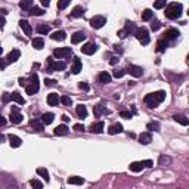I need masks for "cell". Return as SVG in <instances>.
<instances>
[{
    "label": "cell",
    "mask_w": 189,
    "mask_h": 189,
    "mask_svg": "<svg viewBox=\"0 0 189 189\" xmlns=\"http://www.w3.org/2000/svg\"><path fill=\"white\" fill-rule=\"evenodd\" d=\"M182 10H183L182 3L174 2V3H170V5L165 8V12H164V13H165V17L168 18V19H177V18H180Z\"/></svg>",
    "instance_id": "cell-1"
},
{
    "label": "cell",
    "mask_w": 189,
    "mask_h": 189,
    "mask_svg": "<svg viewBox=\"0 0 189 189\" xmlns=\"http://www.w3.org/2000/svg\"><path fill=\"white\" fill-rule=\"evenodd\" d=\"M40 89V84H39V77L36 74H31L30 77V83L25 86V92H27V95H36L37 92Z\"/></svg>",
    "instance_id": "cell-2"
},
{
    "label": "cell",
    "mask_w": 189,
    "mask_h": 189,
    "mask_svg": "<svg viewBox=\"0 0 189 189\" xmlns=\"http://www.w3.org/2000/svg\"><path fill=\"white\" fill-rule=\"evenodd\" d=\"M47 73H53V71H64L65 70V62H61V61H53L52 58H47Z\"/></svg>",
    "instance_id": "cell-3"
},
{
    "label": "cell",
    "mask_w": 189,
    "mask_h": 189,
    "mask_svg": "<svg viewBox=\"0 0 189 189\" xmlns=\"http://www.w3.org/2000/svg\"><path fill=\"white\" fill-rule=\"evenodd\" d=\"M134 36H136V39L143 44V46H146L149 44V41H151V37H149L148 34V30L146 28H143V27H140V28H136V31H134Z\"/></svg>",
    "instance_id": "cell-4"
},
{
    "label": "cell",
    "mask_w": 189,
    "mask_h": 189,
    "mask_svg": "<svg viewBox=\"0 0 189 189\" xmlns=\"http://www.w3.org/2000/svg\"><path fill=\"white\" fill-rule=\"evenodd\" d=\"M152 164H154V163H152L151 160H145V161H134V163H132L129 167H130V172L139 173V172H142L145 167H152Z\"/></svg>",
    "instance_id": "cell-5"
},
{
    "label": "cell",
    "mask_w": 189,
    "mask_h": 189,
    "mask_svg": "<svg viewBox=\"0 0 189 189\" xmlns=\"http://www.w3.org/2000/svg\"><path fill=\"white\" fill-rule=\"evenodd\" d=\"M134 31H136V25H134V22H132V21H127L123 30H120V31H118V36H120L121 39H124V37L130 36L132 33L134 34Z\"/></svg>",
    "instance_id": "cell-6"
},
{
    "label": "cell",
    "mask_w": 189,
    "mask_h": 189,
    "mask_svg": "<svg viewBox=\"0 0 189 189\" xmlns=\"http://www.w3.org/2000/svg\"><path fill=\"white\" fill-rule=\"evenodd\" d=\"M107 24V18L102 17V15H96V17H93L90 19V25L92 28H95V30H99V28H102L104 25Z\"/></svg>",
    "instance_id": "cell-7"
},
{
    "label": "cell",
    "mask_w": 189,
    "mask_h": 189,
    "mask_svg": "<svg viewBox=\"0 0 189 189\" xmlns=\"http://www.w3.org/2000/svg\"><path fill=\"white\" fill-rule=\"evenodd\" d=\"M9 118H10V121H12L13 124H19L21 121H22L24 117H22V114L19 112V108L12 107V111H10V117H9Z\"/></svg>",
    "instance_id": "cell-8"
},
{
    "label": "cell",
    "mask_w": 189,
    "mask_h": 189,
    "mask_svg": "<svg viewBox=\"0 0 189 189\" xmlns=\"http://www.w3.org/2000/svg\"><path fill=\"white\" fill-rule=\"evenodd\" d=\"M179 36H180V33H179V31H177L176 28H170V30H167V31L164 33V37H163V39H164V40L168 43V41L176 40V39H177Z\"/></svg>",
    "instance_id": "cell-9"
},
{
    "label": "cell",
    "mask_w": 189,
    "mask_h": 189,
    "mask_svg": "<svg viewBox=\"0 0 189 189\" xmlns=\"http://www.w3.org/2000/svg\"><path fill=\"white\" fill-rule=\"evenodd\" d=\"M73 53V49L71 47H59V49H55V52H53V55L56 58H65V56H70Z\"/></svg>",
    "instance_id": "cell-10"
},
{
    "label": "cell",
    "mask_w": 189,
    "mask_h": 189,
    "mask_svg": "<svg viewBox=\"0 0 189 189\" xmlns=\"http://www.w3.org/2000/svg\"><path fill=\"white\" fill-rule=\"evenodd\" d=\"M145 104H146L149 108H157L158 105H160V102L157 100V98H155V95H154V93H149V95H146V96H145Z\"/></svg>",
    "instance_id": "cell-11"
},
{
    "label": "cell",
    "mask_w": 189,
    "mask_h": 189,
    "mask_svg": "<svg viewBox=\"0 0 189 189\" xmlns=\"http://www.w3.org/2000/svg\"><path fill=\"white\" fill-rule=\"evenodd\" d=\"M96 50H98V46H96L95 43H86L81 47V52L84 55H93Z\"/></svg>",
    "instance_id": "cell-12"
},
{
    "label": "cell",
    "mask_w": 189,
    "mask_h": 189,
    "mask_svg": "<svg viewBox=\"0 0 189 189\" xmlns=\"http://www.w3.org/2000/svg\"><path fill=\"white\" fill-rule=\"evenodd\" d=\"M8 139H9V145H10L12 148H19L21 143H22V139H21L19 136H17V134H9Z\"/></svg>",
    "instance_id": "cell-13"
},
{
    "label": "cell",
    "mask_w": 189,
    "mask_h": 189,
    "mask_svg": "<svg viewBox=\"0 0 189 189\" xmlns=\"http://www.w3.org/2000/svg\"><path fill=\"white\" fill-rule=\"evenodd\" d=\"M104 127H105V123H104V121H98V123L90 124L89 130H90L92 133H96V134H99V133L104 132Z\"/></svg>",
    "instance_id": "cell-14"
},
{
    "label": "cell",
    "mask_w": 189,
    "mask_h": 189,
    "mask_svg": "<svg viewBox=\"0 0 189 189\" xmlns=\"http://www.w3.org/2000/svg\"><path fill=\"white\" fill-rule=\"evenodd\" d=\"M19 27L22 28V31H24L27 36H31V34H33V27L30 25V22H28L27 19H21V21H19Z\"/></svg>",
    "instance_id": "cell-15"
},
{
    "label": "cell",
    "mask_w": 189,
    "mask_h": 189,
    "mask_svg": "<svg viewBox=\"0 0 189 189\" xmlns=\"http://www.w3.org/2000/svg\"><path fill=\"white\" fill-rule=\"evenodd\" d=\"M139 142L142 143V145H149V143L152 142V134H151V132H143V133H140Z\"/></svg>",
    "instance_id": "cell-16"
},
{
    "label": "cell",
    "mask_w": 189,
    "mask_h": 189,
    "mask_svg": "<svg viewBox=\"0 0 189 189\" xmlns=\"http://www.w3.org/2000/svg\"><path fill=\"white\" fill-rule=\"evenodd\" d=\"M129 73H130V75H133V77H142L143 68H142V66H138V65H130L129 66Z\"/></svg>",
    "instance_id": "cell-17"
},
{
    "label": "cell",
    "mask_w": 189,
    "mask_h": 189,
    "mask_svg": "<svg viewBox=\"0 0 189 189\" xmlns=\"http://www.w3.org/2000/svg\"><path fill=\"white\" fill-rule=\"evenodd\" d=\"M30 126H31V127H34L37 132H43L46 124L41 121V118H40V120H37V118H36V120H31V121H30Z\"/></svg>",
    "instance_id": "cell-18"
},
{
    "label": "cell",
    "mask_w": 189,
    "mask_h": 189,
    "mask_svg": "<svg viewBox=\"0 0 189 189\" xmlns=\"http://www.w3.org/2000/svg\"><path fill=\"white\" fill-rule=\"evenodd\" d=\"M19 56H21V52L18 49H13V50H10L8 53V56H6V59H8L9 62H17L18 59H19Z\"/></svg>",
    "instance_id": "cell-19"
},
{
    "label": "cell",
    "mask_w": 189,
    "mask_h": 189,
    "mask_svg": "<svg viewBox=\"0 0 189 189\" xmlns=\"http://www.w3.org/2000/svg\"><path fill=\"white\" fill-rule=\"evenodd\" d=\"M81 61L78 59V58H74V62H73V66H71V73L73 74H78L80 71H81Z\"/></svg>",
    "instance_id": "cell-20"
},
{
    "label": "cell",
    "mask_w": 189,
    "mask_h": 189,
    "mask_svg": "<svg viewBox=\"0 0 189 189\" xmlns=\"http://www.w3.org/2000/svg\"><path fill=\"white\" fill-rule=\"evenodd\" d=\"M98 81L100 83V84H107V83H109L111 81V74H109L108 71H102L98 77Z\"/></svg>",
    "instance_id": "cell-21"
},
{
    "label": "cell",
    "mask_w": 189,
    "mask_h": 189,
    "mask_svg": "<svg viewBox=\"0 0 189 189\" xmlns=\"http://www.w3.org/2000/svg\"><path fill=\"white\" fill-rule=\"evenodd\" d=\"M93 114H95V117H100L102 114H109V111L104 105H96V107L93 108Z\"/></svg>",
    "instance_id": "cell-22"
},
{
    "label": "cell",
    "mask_w": 189,
    "mask_h": 189,
    "mask_svg": "<svg viewBox=\"0 0 189 189\" xmlns=\"http://www.w3.org/2000/svg\"><path fill=\"white\" fill-rule=\"evenodd\" d=\"M123 132V126L120 123H115V124H112V126H109V129H108V133L109 134H117V133H121Z\"/></svg>",
    "instance_id": "cell-23"
},
{
    "label": "cell",
    "mask_w": 189,
    "mask_h": 189,
    "mask_svg": "<svg viewBox=\"0 0 189 189\" xmlns=\"http://www.w3.org/2000/svg\"><path fill=\"white\" fill-rule=\"evenodd\" d=\"M84 15V9L81 6H75L73 10H71V13H70V18H81Z\"/></svg>",
    "instance_id": "cell-24"
},
{
    "label": "cell",
    "mask_w": 189,
    "mask_h": 189,
    "mask_svg": "<svg viewBox=\"0 0 189 189\" xmlns=\"http://www.w3.org/2000/svg\"><path fill=\"white\" fill-rule=\"evenodd\" d=\"M47 104H49L50 107H56L58 104H59V95H56V93L47 95Z\"/></svg>",
    "instance_id": "cell-25"
},
{
    "label": "cell",
    "mask_w": 189,
    "mask_h": 189,
    "mask_svg": "<svg viewBox=\"0 0 189 189\" xmlns=\"http://www.w3.org/2000/svg\"><path fill=\"white\" fill-rule=\"evenodd\" d=\"M53 133H55L56 136H65V134H68V126L61 124V126H58L56 129L53 130Z\"/></svg>",
    "instance_id": "cell-26"
},
{
    "label": "cell",
    "mask_w": 189,
    "mask_h": 189,
    "mask_svg": "<svg viewBox=\"0 0 189 189\" xmlns=\"http://www.w3.org/2000/svg\"><path fill=\"white\" fill-rule=\"evenodd\" d=\"M75 112H77V115H78L80 118H86V117H87V108L84 107L83 104H80V105L75 107Z\"/></svg>",
    "instance_id": "cell-27"
},
{
    "label": "cell",
    "mask_w": 189,
    "mask_h": 189,
    "mask_svg": "<svg viewBox=\"0 0 189 189\" xmlns=\"http://www.w3.org/2000/svg\"><path fill=\"white\" fill-rule=\"evenodd\" d=\"M84 39H86V34L83 33V31H77V33L73 34V37H71V41H73L74 44H77V43L83 41Z\"/></svg>",
    "instance_id": "cell-28"
},
{
    "label": "cell",
    "mask_w": 189,
    "mask_h": 189,
    "mask_svg": "<svg viewBox=\"0 0 189 189\" xmlns=\"http://www.w3.org/2000/svg\"><path fill=\"white\" fill-rule=\"evenodd\" d=\"M31 44H33V47H34V49L41 50L43 47H44V40H43L41 37H36V39H33Z\"/></svg>",
    "instance_id": "cell-29"
},
{
    "label": "cell",
    "mask_w": 189,
    "mask_h": 189,
    "mask_svg": "<svg viewBox=\"0 0 189 189\" xmlns=\"http://www.w3.org/2000/svg\"><path fill=\"white\" fill-rule=\"evenodd\" d=\"M50 37H52L53 40H56V41H64L66 39V33L65 31H62V30H61V31H55Z\"/></svg>",
    "instance_id": "cell-30"
},
{
    "label": "cell",
    "mask_w": 189,
    "mask_h": 189,
    "mask_svg": "<svg viewBox=\"0 0 189 189\" xmlns=\"http://www.w3.org/2000/svg\"><path fill=\"white\" fill-rule=\"evenodd\" d=\"M53 120H55V115L52 114V112H46V114L41 115V121L46 124V126L52 124V123H53Z\"/></svg>",
    "instance_id": "cell-31"
},
{
    "label": "cell",
    "mask_w": 189,
    "mask_h": 189,
    "mask_svg": "<svg viewBox=\"0 0 189 189\" xmlns=\"http://www.w3.org/2000/svg\"><path fill=\"white\" fill-rule=\"evenodd\" d=\"M10 100L17 102V104H19V105H24L25 104V99L19 95V92H13V93L10 95Z\"/></svg>",
    "instance_id": "cell-32"
},
{
    "label": "cell",
    "mask_w": 189,
    "mask_h": 189,
    "mask_svg": "<svg viewBox=\"0 0 189 189\" xmlns=\"http://www.w3.org/2000/svg\"><path fill=\"white\" fill-rule=\"evenodd\" d=\"M173 118H174V121H177V123L182 124V126H188V124H189V120L185 117V115H182V114L173 115Z\"/></svg>",
    "instance_id": "cell-33"
},
{
    "label": "cell",
    "mask_w": 189,
    "mask_h": 189,
    "mask_svg": "<svg viewBox=\"0 0 189 189\" xmlns=\"http://www.w3.org/2000/svg\"><path fill=\"white\" fill-rule=\"evenodd\" d=\"M158 164L161 165V167H167V165L172 164V158L167 155H161L158 158Z\"/></svg>",
    "instance_id": "cell-34"
},
{
    "label": "cell",
    "mask_w": 189,
    "mask_h": 189,
    "mask_svg": "<svg viewBox=\"0 0 189 189\" xmlns=\"http://www.w3.org/2000/svg\"><path fill=\"white\" fill-rule=\"evenodd\" d=\"M28 13L31 15V17H41L43 13H44V10L41 8H37V6H33L31 9H28Z\"/></svg>",
    "instance_id": "cell-35"
},
{
    "label": "cell",
    "mask_w": 189,
    "mask_h": 189,
    "mask_svg": "<svg viewBox=\"0 0 189 189\" xmlns=\"http://www.w3.org/2000/svg\"><path fill=\"white\" fill-rule=\"evenodd\" d=\"M37 33L39 34H49L50 33V27L47 24H40V25H37Z\"/></svg>",
    "instance_id": "cell-36"
},
{
    "label": "cell",
    "mask_w": 189,
    "mask_h": 189,
    "mask_svg": "<svg viewBox=\"0 0 189 189\" xmlns=\"http://www.w3.org/2000/svg\"><path fill=\"white\" fill-rule=\"evenodd\" d=\"M152 17H154V12L151 10V9H145L143 12H142V21H151L152 19Z\"/></svg>",
    "instance_id": "cell-37"
},
{
    "label": "cell",
    "mask_w": 189,
    "mask_h": 189,
    "mask_svg": "<svg viewBox=\"0 0 189 189\" xmlns=\"http://www.w3.org/2000/svg\"><path fill=\"white\" fill-rule=\"evenodd\" d=\"M66 182H68L70 185H83V183H84V179H83V177H78V176H73V177H70Z\"/></svg>",
    "instance_id": "cell-38"
},
{
    "label": "cell",
    "mask_w": 189,
    "mask_h": 189,
    "mask_svg": "<svg viewBox=\"0 0 189 189\" xmlns=\"http://www.w3.org/2000/svg\"><path fill=\"white\" fill-rule=\"evenodd\" d=\"M146 129L151 132H160V123L158 121H151L146 124Z\"/></svg>",
    "instance_id": "cell-39"
},
{
    "label": "cell",
    "mask_w": 189,
    "mask_h": 189,
    "mask_svg": "<svg viewBox=\"0 0 189 189\" xmlns=\"http://www.w3.org/2000/svg\"><path fill=\"white\" fill-rule=\"evenodd\" d=\"M37 174H39V176H41V177H43L46 182H49V172H47L46 168H43V167L37 168Z\"/></svg>",
    "instance_id": "cell-40"
},
{
    "label": "cell",
    "mask_w": 189,
    "mask_h": 189,
    "mask_svg": "<svg viewBox=\"0 0 189 189\" xmlns=\"http://www.w3.org/2000/svg\"><path fill=\"white\" fill-rule=\"evenodd\" d=\"M19 8L21 9H31L33 8V0H21V2H19Z\"/></svg>",
    "instance_id": "cell-41"
},
{
    "label": "cell",
    "mask_w": 189,
    "mask_h": 189,
    "mask_svg": "<svg viewBox=\"0 0 189 189\" xmlns=\"http://www.w3.org/2000/svg\"><path fill=\"white\" fill-rule=\"evenodd\" d=\"M165 49H167V41H165L164 39L157 43V50H158V52H164Z\"/></svg>",
    "instance_id": "cell-42"
},
{
    "label": "cell",
    "mask_w": 189,
    "mask_h": 189,
    "mask_svg": "<svg viewBox=\"0 0 189 189\" xmlns=\"http://www.w3.org/2000/svg\"><path fill=\"white\" fill-rule=\"evenodd\" d=\"M154 95H155L157 100H158L160 104H161V102H163V100L165 99V92H164V90H158V92H155Z\"/></svg>",
    "instance_id": "cell-43"
},
{
    "label": "cell",
    "mask_w": 189,
    "mask_h": 189,
    "mask_svg": "<svg viewBox=\"0 0 189 189\" xmlns=\"http://www.w3.org/2000/svg\"><path fill=\"white\" fill-rule=\"evenodd\" d=\"M70 2H71V0H59V2H58V9L64 10V9L70 5Z\"/></svg>",
    "instance_id": "cell-44"
},
{
    "label": "cell",
    "mask_w": 189,
    "mask_h": 189,
    "mask_svg": "<svg viewBox=\"0 0 189 189\" xmlns=\"http://www.w3.org/2000/svg\"><path fill=\"white\" fill-rule=\"evenodd\" d=\"M61 102H62L65 107H71V104H73V99L70 98V96H62V98H61Z\"/></svg>",
    "instance_id": "cell-45"
},
{
    "label": "cell",
    "mask_w": 189,
    "mask_h": 189,
    "mask_svg": "<svg viewBox=\"0 0 189 189\" xmlns=\"http://www.w3.org/2000/svg\"><path fill=\"white\" fill-rule=\"evenodd\" d=\"M30 185H31L33 188H39V189L43 188V183H41L40 180H37V179H33V180H30Z\"/></svg>",
    "instance_id": "cell-46"
},
{
    "label": "cell",
    "mask_w": 189,
    "mask_h": 189,
    "mask_svg": "<svg viewBox=\"0 0 189 189\" xmlns=\"http://www.w3.org/2000/svg\"><path fill=\"white\" fill-rule=\"evenodd\" d=\"M154 8H155V9H163V8H165V0H157L155 3H154Z\"/></svg>",
    "instance_id": "cell-47"
},
{
    "label": "cell",
    "mask_w": 189,
    "mask_h": 189,
    "mask_svg": "<svg viewBox=\"0 0 189 189\" xmlns=\"http://www.w3.org/2000/svg\"><path fill=\"white\" fill-rule=\"evenodd\" d=\"M133 114H134V112H130V111H126V109L120 112V115H121L123 118H127V120H130V118H132V117H133Z\"/></svg>",
    "instance_id": "cell-48"
},
{
    "label": "cell",
    "mask_w": 189,
    "mask_h": 189,
    "mask_svg": "<svg viewBox=\"0 0 189 189\" xmlns=\"http://www.w3.org/2000/svg\"><path fill=\"white\" fill-rule=\"evenodd\" d=\"M73 129H74L75 132H84V130H86V129H84V126H83V124H80V123L74 124V126H73Z\"/></svg>",
    "instance_id": "cell-49"
},
{
    "label": "cell",
    "mask_w": 189,
    "mask_h": 189,
    "mask_svg": "<svg viewBox=\"0 0 189 189\" xmlns=\"http://www.w3.org/2000/svg\"><path fill=\"white\" fill-rule=\"evenodd\" d=\"M160 27H161V22H160V21H154V22L151 24V28H152V31H157V30H160Z\"/></svg>",
    "instance_id": "cell-50"
},
{
    "label": "cell",
    "mask_w": 189,
    "mask_h": 189,
    "mask_svg": "<svg viewBox=\"0 0 189 189\" xmlns=\"http://www.w3.org/2000/svg\"><path fill=\"white\" fill-rule=\"evenodd\" d=\"M124 74H126V71H124V70H117V71H114V77H115V78H121Z\"/></svg>",
    "instance_id": "cell-51"
},
{
    "label": "cell",
    "mask_w": 189,
    "mask_h": 189,
    "mask_svg": "<svg viewBox=\"0 0 189 189\" xmlns=\"http://www.w3.org/2000/svg\"><path fill=\"white\" fill-rule=\"evenodd\" d=\"M44 84H46V86H55V84H56V80H52V78H46V80H44Z\"/></svg>",
    "instance_id": "cell-52"
},
{
    "label": "cell",
    "mask_w": 189,
    "mask_h": 189,
    "mask_svg": "<svg viewBox=\"0 0 189 189\" xmlns=\"http://www.w3.org/2000/svg\"><path fill=\"white\" fill-rule=\"evenodd\" d=\"M78 87H80V89H81V90H89V84H87V83H80V84H78Z\"/></svg>",
    "instance_id": "cell-53"
},
{
    "label": "cell",
    "mask_w": 189,
    "mask_h": 189,
    "mask_svg": "<svg viewBox=\"0 0 189 189\" xmlns=\"http://www.w3.org/2000/svg\"><path fill=\"white\" fill-rule=\"evenodd\" d=\"M118 61H120V59H118V56H112V58H111V61H109V64H111V65H115Z\"/></svg>",
    "instance_id": "cell-54"
},
{
    "label": "cell",
    "mask_w": 189,
    "mask_h": 189,
    "mask_svg": "<svg viewBox=\"0 0 189 189\" xmlns=\"http://www.w3.org/2000/svg\"><path fill=\"white\" fill-rule=\"evenodd\" d=\"M19 84H21V86L24 87V86H27L28 83H27V80H25V78H22V77H21V78H19Z\"/></svg>",
    "instance_id": "cell-55"
},
{
    "label": "cell",
    "mask_w": 189,
    "mask_h": 189,
    "mask_svg": "<svg viewBox=\"0 0 189 189\" xmlns=\"http://www.w3.org/2000/svg\"><path fill=\"white\" fill-rule=\"evenodd\" d=\"M9 99H10V95L9 93H3V102H8Z\"/></svg>",
    "instance_id": "cell-56"
},
{
    "label": "cell",
    "mask_w": 189,
    "mask_h": 189,
    "mask_svg": "<svg viewBox=\"0 0 189 189\" xmlns=\"http://www.w3.org/2000/svg\"><path fill=\"white\" fill-rule=\"evenodd\" d=\"M41 5H43V6H44V8H49L50 2H49V0H41Z\"/></svg>",
    "instance_id": "cell-57"
},
{
    "label": "cell",
    "mask_w": 189,
    "mask_h": 189,
    "mask_svg": "<svg viewBox=\"0 0 189 189\" xmlns=\"http://www.w3.org/2000/svg\"><path fill=\"white\" fill-rule=\"evenodd\" d=\"M62 121H64V123H68V121H70V118H68L66 115H62Z\"/></svg>",
    "instance_id": "cell-58"
},
{
    "label": "cell",
    "mask_w": 189,
    "mask_h": 189,
    "mask_svg": "<svg viewBox=\"0 0 189 189\" xmlns=\"http://www.w3.org/2000/svg\"><path fill=\"white\" fill-rule=\"evenodd\" d=\"M188 15H189V10H188Z\"/></svg>",
    "instance_id": "cell-59"
},
{
    "label": "cell",
    "mask_w": 189,
    "mask_h": 189,
    "mask_svg": "<svg viewBox=\"0 0 189 189\" xmlns=\"http://www.w3.org/2000/svg\"><path fill=\"white\" fill-rule=\"evenodd\" d=\"M188 59H189V55H188Z\"/></svg>",
    "instance_id": "cell-60"
}]
</instances>
